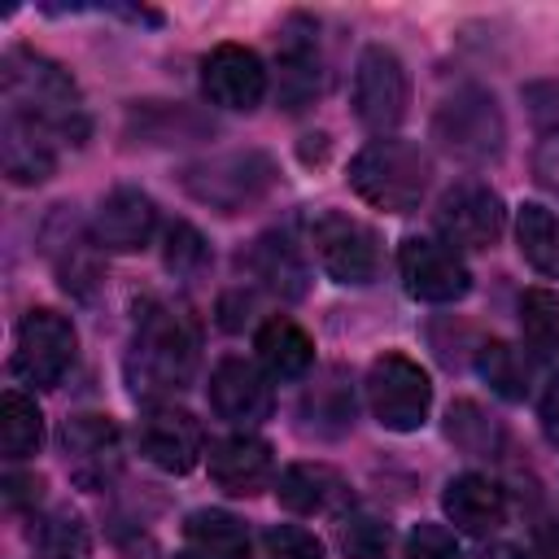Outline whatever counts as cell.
<instances>
[{"label":"cell","mask_w":559,"mask_h":559,"mask_svg":"<svg viewBox=\"0 0 559 559\" xmlns=\"http://www.w3.org/2000/svg\"><path fill=\"white\" fill-rule=\"evenodd\" d=\"M0 92H4V114L48 131L52 140H79L87 131L83 96L70 70H61L44 52L9 48L0 61Z\"/></svg>","instance_id":"obj_1"},{"label":"cell","mask_w":559,"mask_h":559,"mask_svg":"<svg viewBox=\"0 0 559 559\" xmlns=\"http://www.w3.org/2000/svg\"><path fill=\"white\" fill-rule=\"evenodd\" d=\"M197 371V328L170 306H148L135 323L127 354V384L135 397L157 402L183 393Z\"/></svg>","instance_id":"obj_2"},{"label":"cell","mask_w":559,"mask_h":559,"mask_svg":"<svg viewBox=\"0 0 559 559\" xmlns=\"http://www.w3.org/2000/svg\"><path fill=\"white\" fill-rule=\"evenodd\" d=\"M428 179H432V157L419 144L397 140V135L371 140L349 162V188L367 205L389 210V214H411L424 201Z\"/></svg>","instance_id":"obj_3"},{"label":"cell","mask_w":559,"mask_h":559,"mask_svg":"<svg viewBox=\"0 0 559 559\" xmlns=\"http://www.w3.org/2000/svg\"><path fill=\"white\" fill-rule=\"evenodd\" d=\"M179 183L192 201L218 214H240L275 188V162L262 148H231V153H214L183 166Z\"/></svg>","instance_id":"obj_4"},{"label":"cell","mask_w":559,"mask_h":559,"mask_svg":"<svg viewBox=\"0 0 559 559\" xmlns=\"http://www.w3.org/2000/svg\"><path fill=\"white\" fill-rule=\"evenodd\" d=\"M432 135L441 140V148L459 162L485 166L502 157L507 144V122L498 100L485 87H459L454 96H445L432 114Z\"/></svg>","instance_id":"obj_5"},{"label":"cell","mask_w":559,"mask_h":559,"mask_svg":"<svg viewBox=\"0 0 559 559\" xmlns=\"http://www.w3.org/2000/svg\"><path fill=\"white\" fill-rule=\"evenodd\" d=\"M367 406L380 428L389 432H415L428 419L432 406V380L428 371L406 354H380L367 367Z\"/></svg>","instance_id":"obj_6"},{"label":"cell","mask_w":559,"mask_h":559,"mask_svg":"<svg viewBox=\"0 0 559 559\" xmlns=\"http://www.w3.org/2000/svg\"><path fill=\"white\" fill-rule=\"evenodd\" d=\"M74 323L48 306H35L22 314L13 336V376L31 389H57L61 376L74 367Z\"/></svg>","instance_id":"obj_7"},{"label":"cell","mask_w":559,"mask_h":559,"mask_svg":"<svg viewBox=\"0 0 559 559\" xmlns=\"http://www.w3.org/2000/svg\"><path fill=\"white\" fill-rule=\"evenodd\" d=\"M310 249L323 266L328 280L336 284H349V288H362L380 275V240L367 223L341 214V210H323L314 223H310Z\"/></svg>","instance_id":"obj_8"},{"label":"cell","mask_w":559,"mask_h":559,"mask_svg":"<svg viewBox=\"0 0 559 559\" xmlns=\"http://www.w3.org/2000/svg\"><path fill=\"white\" fill-rule=\"evenodd\" d=\"M406 105H411V79H406L402 57L384 44L362 48L358 70H354V114H358V122L384 135L406 118Z\"/></svg>","instance_id":"obj_9"},{"label":"cell","mask_w":559,"mask_h":559,"mask_svg":"<svg viewBox=\"0 0 559 559\" xmlns=\"http://www.w3.org/2000/svg\"><path fill=\"white\" fill-rule=\"evenodd\" d=\"M397 271L402 284L415 301H432V306H450L459 297H467L472 288V271L459 258L454 245L432 240V236H406L397 249Z\"/></svg>","instance_id":"obj_10"},{"label":"cell","mask_w":559,"mask_h":559,"mask_svg":"<svg viewBox=\"0 0 559 559\" xmlns=\"http://www.w3.org/2000/svg\"><path fill=\"white\" fill-rule=\"evenodd\" d=\"M432 223H437L441 240L454 245V249H489L502 236L507 210H502V197L489 183L463 179V183L441 192V201L432 210Z\"/></svg>","instance_id":"obj_11"},{"label":"cell","mask_w":559,"mask_h":559,"mask_svg":"<svg viewBox=\"0 0 559 559\" xmlns=\"http://www.w3.org/2000/svg\"><path fill=\"white\" fill-rule=\"evenodd\" d=\"M201 87L210 96V105L218 109H236L249 114L262 105L266 96V66L253 48L245 44H218L205 61H201Z\"/></svg>","instance_id":"obj_12"},{"label":"cell","mask_w":559,"mask_h":559,"mask_svg":"<svg viewBox=\"0 0 559 559\" xmlns=\"http://www.w3.org/2000/svg\"><path fill=\"white\" fill-rule=\"evenodd\" d=\"M210 406H214L218 419H227V424L249 432L275 411L271 376L249 358H223L210 371Z\"/></svg>","instance_id":"obj_13"},{"label":"cell","mask_w":559,"mask_h":559,"mask_svg":"<svg viewBox=\"0 0 559 559\" xmlns=\"http://www.w3.org/2000/svg\"><path fill=\"white\" fill-rule=\"evenodd\" d=\"M61 450H66L70 476L87 489H100L122 467V437L109 415H70L61 428Z\"/></svg>","instance_id":"obj_14"},{"label":"cell","mask_w":559,"mask_h":559,"mask_svg":"<svg viewBox=\"0 0 559 559\" xmlns=\"http://www.w3.org/2000/svg\"><path fill=\"white\" fill-rule=\"evenodd\" d=\"M135 441H140V454H144L153 467L170 472V476L192 472L197 459H201V445H205L201 424H197L188 411H179V406H148V411L140 415Z\"/></svg>","instance_id":"obj_15"},{"label":"cell","mask_w":559,"mask_h":559,"mask_svg":"<svg viewBox=\"0 0 559 559\" xmlns=\"http://www.w3.org/2000/svg\"><path fill=\"white\" fill-rule=\"evenodd\" d=\"M153 231H157V205L140 188H114L92 218V240L96 249L109 253H135L153 240Z\"/></svg>","instance_id":"obj_16"},{"label":"cell","mask_w":559,"mask_h":559,"mask_svg":"<svg viewBox=\"0 0 559 559\" xmlns=\"http://www.w3.org/2000/svg\"><path fill=\"white\" fill-rule=\"evenodd\" d=\"M210 476H214L218 489L249 498V493H258V489L271 485V476H275V454H271V445H266L262 437H253V432H231V437H223V441L210 445Z\"/></svg>","instance_id":"obj_17"},{"label":"cell","mask_w":559,"mask_h":559,"mask_svg":"<svg viewBox=\"0 0 559 559\" xmlns=\"http://www.w3.org/2000/svg\"><path fill=\"white\" fill-rule=\"evenodd\" d=\"M275 498L293 515H345L349 480L328 463H293V467L280 472Z\"/></svg>","instance_id":"obj_18"},{"label":"cell","mask_w":559,"mask_h":559,"mask_svg":"<svg viewBox=\"0 0 559 559\" xmlns=\"http://www.w3.org/2000/svg\"><path fill=\"white\" fill-rule=\"evenodd\" d=\"M441 507H445L450 524L472 533V537H489L507 520V493L489 476H476V472L454 476L441 493Z\"/></svg>","instance_id":"obj_19"},{"label":"cell","mask_w":559,"mask_h":559,"mask_svg":"<svg viewBox=\"0 0 559 559\" xmlns=\"http://www.w3.org/2000/svg\"><path fill=\"white\" fill-rule=\"evenodd\" d=\"M319 92V44L306 17H288L280 31V100L284 109H301Z\"/></svg>","instance_id":"obj_20"},{"label":"cell","mask_w":559,"mask_h":559,"mask_svg":"<svg viewBox=\"0 0 559 559\" xmlns=\"http://www.w3.org/2000/svg\"><path fill=\"white\" fill-rule=\"evenodd\" d=\"M0 162L13 183H44L57 170V140L13 114L0 122Z\"/></svg>","instance_id":"obj_21"},{"label":"cell","mask_w":559,"mask_h":559,"mask_svg":"<svg viewBox=\"0 0 559 559\" xmlns=\"http://www.w3.org/2000/svg\"><path fill=\"white\" fill-rule=\"evenodd\" d=\"M249 271L262 288H271L275 297L284 301H301L306 288H310V271L301 262V249L284 236V231H266L253 240L249 249Z\"/></svg>","instance_id":"obj_22"},{"label":"cell","mask_w":559,"mask_h":559,"mask_svg":"<svg viewBox=\"0 0 559 559\" xmlns=\"http://www.w3.org/2000/svg\"><path fill=\"white\" fill-rule=\"evenodd\" d=\"M253 349H258V362H262V371L271 380H301L310 371V362H314L310 336L293 319H284V314H275V319H266L258 328Z\"/></svg>","instance_id":"obj_23"},{"label":"cell","mask_w":559,"mask_h":559,"mask_svg":"<svg viewBox=\"0 0 559 559\" xmlns=\"http://www.w3.org/2000/svg\"><path fill=\"white\" fill-rule=\"evenodd\" d=\"M301 419H306V432H314V437H341L354 424V389H349L345 371L332 367L319 376V384L306 389Z\"/></svg>","instance_id":"obj_24"},{"label":"cell","mask_w":559,"mask_h":559,"mask_svg":"<svg viewBox=\"0 0 559 559\" xmlns=\"http://www.w3.org/2000/svg\"><path fill=\"white\" fill-rule=\"evenodd\" d=\"M445 437L472 459H498L507 450V428L480 402H467V397H459L445 411Z\"/></svg>","instance_id":"obj_25"},{"label":"cell","mask_w":559,"mask_h":559,"mask_svg":"<svg viewBox=\"0 0 559 559\" xmlns=\"http://www.w3.org/2000/svg\"><path fill=\"white\" fill-rule=\"evenodd\" d=\"M183 533L192 546H201V555L210 559H249V533L231 511L218 507H201L183 520Z\"/></svg>","instance_id":"obj_26"},{"label":"cell","mask_w":559,"mask_h":559,"mask_svg":"<svg viewBox=\"0 0 559 559\" xmlns=\"http://www.w3.org/2000/svg\"><path fill=\"white\" fill-rule=\"evenodd\" d=\"M515 245L524 262L550 280H559V214L546 205H520L515 214Z\"/></svg>","instance_id":"obj_27"},{"label":"cell","mask_w":559,"mask_h":559,"mask_svg":"<svg viewBox=\"0 0 559 559\" xmlns=\"http://www.w3.org/2000/svg\"><path fill=\"white\" fill-rule=\"evenodd\" d=\"M476 371H480V380H485L498 397H507V402H524V397H528L533 367H528V358H524L515 345H507V341H485V345L476 349Z\"/></svg>","instance_id":"obj_28"},{"label":"cell","mask_w":559,"mask_h":559,"mask_svg":"<svg viewBox=\"0 0 559 559\" xmlns=\"http://www.w3.org/2000/svg\"><path fill=\"white\" fill-rule=\"evenodd\" d=\"M39 441H44V415H39V406L26 393L9 389L0 397V450H4V459H13V463L17 459H31L39 450Z\"/></svg>","instance_id":"obj_29"},{"label":"cell","mask_w":559,"mask_h":559,"mask_svg":"<svg viewBox=\"0 0 559 559\" xmlns=\"http://www.w3.org/2000/svg\"><path fill=\"white\" fill-rule=\"evenodd\" d=\"M520 332L533 358L559 362V293L550 288H528L520 297Z\"/></svg>","instance_id":"obj_30"},{"label":"cell","mask_w":559,"mask_h":559,"mask_svg":"<svg viewBox=\"0 0 559 559\" xmlns=\"http://www.w3.org/2000/svg\"><path fill=\"white\" fill-rule=\"evenodd\" d=\"M31 542H35V555L39 559H79L87 550V524L70 507H61V511H48L35 524Z\"/></svg>","instance_id":"obj_31"},{"label":"cell","mask_w":559,"mask_h":559,"mask_svg":"<svg viewBox=\"0 0 559 559\" xmlns=\"http://www.w3.org/2000/svg\"><path fill=\"white\" fill-rule=\"evenodd\" d=\"M389 542H393L389 520H380L371 511H345L336 524V546L345 559H384Z\"/></svg>","instance_id":"obj_32"},{"label":"cell","mask_w":559,"mask_h":559,"mask_svg":"<svg viewBox=\"0 0 559 559\" xmlns=\"http://www.w3.org/2000/svg\"><path fill=\"white\" fill-rule=\"evenodd\" d=\"M96 240H87V236H66L61 240V249H57V275H61V284L70 288V293H79V297H87L92 293V284H96Z\"/></svg>","instance_id":"obj_33"},{"label":"cell","mask_w":559,"mask_h":559,"mask_svg":"<svg viewBox=\"0 0 559 559\" xmlns=\"http://www.w3.org/2000/svg\"><path fill=\"white\" fill-rule=\"evenodd\" d=\"M205 258H210L205 236H201L192 223H170V227H166V266H170L175 275H192V271H201Z\"/></svg>","instance_id":"obj_34"},{"label":"cell","mask_w":559,"mask_h":559,"mask_svg":"<svg viewBox=\"0 0 559 559\" xmlns=\"http://www.w3.org/2000/svg\"><path fill=\"white\" fill-rule=\"evenodd\" d=\"M262 542H266L271 559H323V542L314 533H306L301 524H271Z\"/></svg>","instance_id":"obj_35"},{"label":"cell","mask_w":559,"mask_h":559,"mask_svg":"<svg viewBox=\"0 0 559 559\" xmlns=\"http://www.w3.org/2000/svg\"><path fill=\"white\" fill-rule=\"evenodd\" d=\"M406 559H459V537L441 524H415L406 537Z\"/></svg>","instance_id":"obj_36"},{"label":"cell","mask_w":559,"mask_h":559,"mask_svg":"<svg viewBox=\"0 0 559 559\" xmlns=\"http://www.w3.org/2000/svg\"><path fill=\"white\" fill-rule=\"evenodd\" d=\"M533 170H537V183H542L546 192L559 197V135H550V140L537 144V153H533Z\"/></svg>","instance_id":"obj_37"},{"label":"cell","mask_w":559,"mask_h":559,"mask_svg":"<svg viewBox=\"0 0 559 559\" xmlns=\"http://www.w3.org/2000/svg\"><path fill=\"white\" fill-rule=\"evenodd\" d=\"M542 432L559 445V376L546 384V393H542Z\"/></svg>","instance_id":"obj_38"},{"label":"cell","mask_w":559,"mask_h":559,"mask_svg":"<svg viewBox=\"0 0 559 559\" xmlns=\"http://www.w3.org/2000/svg\"><path fill=\"white\" fill-rule=\"evenodd\" d=\"M533 546H537V559H559V520H542L533 528Z\"/></svg>","instance_id":"obj_39"},{"label":"cell","mask_w":559,"mask_h":559,"mask_svg":"<svg viewBox=\"0 0 559 559\" xmlns=\"http://www.w3.org/2000/svg\"><path fill=\"white\" fill-rule=\"evenodd\" d=\"M476 559H524V555H520L515 546H507V542H498V546H485V550H480Z\"/></svg>","instance_id":"obj_40"},{"label":"cell","mask_w":559,"mask_h":559,"mask_svg":"<svg viewBox=\"0 0 559 559\" xmlns=\"http://www.w3.org/2000/svg\"><path fill=\"white\" fill-rule=\"evenodd\" d=\"M175 559H210V555H201V550H183V555H175Z\"/></svg>","instance_id":"obj_41"}]
</instances>
